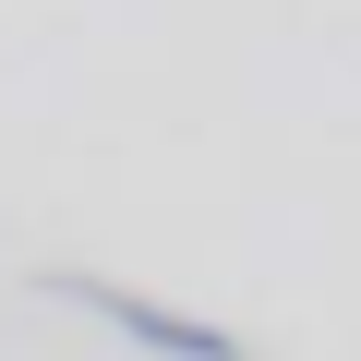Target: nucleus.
<instances>
[{
	"label": "nucleus",
	"instance_id": "1",
	"mask_svg": "<svg viewBox=\"0 0 361 361\" xmlns=\"http://www.w3.org/2000/svg\"><path fill=\"white\" fill-rule=\"evenodd\" d=\"M49 289L61 301H85V313H109L133 349H157V361H241V337L229 325H205V313H180V301H145V289H121V277H85V265H49Z\"/></svg>",
	"mask_w": 361,
	"mask_h": 361
}]
</instances>
